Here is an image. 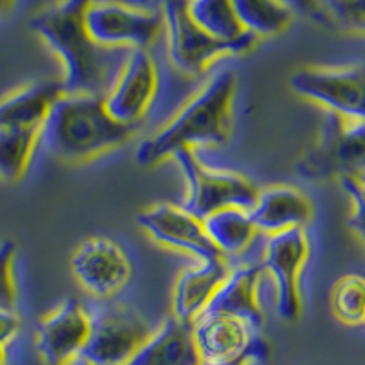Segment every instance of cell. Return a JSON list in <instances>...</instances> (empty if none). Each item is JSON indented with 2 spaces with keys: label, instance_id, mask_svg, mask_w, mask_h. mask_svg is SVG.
Returning <instances> with one entry per match:
<instances>
[{
  "label": "cell",
  "instance_id": "obj_1",
  "mask_svg": "<svg viewBox=\"0 0 365 365\" xmlns=\"http://www.w3.org/2000/svg\"><path fill=\"white\" fill-rule=\"evenodd\" d=\"M236 93V71L217 70L158 133L141 143L135 161L141 166H155L174 158L179 150L221 146L230 141Z\"/></svg>",
  "mask_w": 365,
  "mask_h": 365
},
{
  "label": "cell",
  "instance_id": "obj_2",
  "mask_svg": "<svg viewBox=\"0 0 365 365\" xmlns=\"http://www.w3.org/2000/svg\"><path fill=\"white\" fill-rule=\"evenodd\" d=\"M135 132L112 119L103 93H63L42 125L41 143L61 161L86 163L126 145Z\"/></svg>",
  "mask_w": 365,
  "mask_h": 365
},
{
  "label": "cell",
  "instance_id": "obj_3",
  "mask_svg": "<svg viewBox=\"0 0 365 365\" xmlns=\"http://www.w3.org/2000/svg\"><path fill=\"white\" fill-rule=\"evenodd\" d=\"M91 0H58L31 19L29 26L63 64L64 93H103L112 55L91 41L84 11Z\"/></svg>",
  "mask_w": 365,
  "mask_h": 365
},
{
  "label": "cell",
  "instance_id": "obj_4",
  "mask_svg": "<svg viewBox=\"0 0 365 365\" xmlns=\"http://www.w3.org/2000/svg\"><path fill=\"white\" fill-rule=\"evenodd\" d=\"M311 181H365V120L327 112L318 139L296 165Z\"/></svg>",
  "mask_w": 365,
  "mask_h": 365
},
{
  "label": "cell",
  "instance_id": "obj_5",
  "mask_svg": "<svg viewBox=\"0 0 365 365\" xmlns=\"http://www.w3.org/2000/svg\"><path fill=\"white\" fill-rule=\"evenodd\" d=\"M175 163L187 182L182 208L203 221L214 212L227 207L252 210L259 188L247 175L234 170L207 166L194 150L185 148L174 154Z\"/></svg>",
  "mask_w": 365,
  "mask_h": 365
},
{
  "label": "cell",
  "instance_id": "obj_6",
  "mask_svg": "<svg viewBox=\"0 0 365 365\" xmlns=\"http://www.w3.org/2000/svg\"><path fill=\"white\" fill-rule=\"evenodd\" d=\"M91 41L106 50H148L165 31L161 9L117 0H91L84 11Z\"/></svg>",
  "mask_w": 365,
  "mask_h": 365
},
{
  "label": "cell",
  "instance_id": "obj_7",
  "mask_svg": "<svg viewBox=\"0 0 365 365\" xmlns=\"http://www.w3.org/2000/svg\"><path fill=\"white\" fill-rule=\"evenodd\" d=\"M289 86L327 112L365 120V64L303 66L291 75Z\"/></svg>",
  "mask_w": 365,
  "mask_h": 365
},
{
  "label": "cell",
  "instance_id": "obj_8",
  "mask_svg": "<svg viewBox=\"0 0 365 365\" xmlns=\"http://www.w3.org/2000/svg\"><path fill=\"white\" fill-rule=\"evenodd\" d=\"M159 6L165 24L168 58L181 73L200 77L217 58L243 55L237 46L210 37L195 24L188 15L187 0H163Z\"/></svg>",
  "mask_w": 365,
  "mask_h": 365
},
{
  "label": "cell",
  "instance_id": "obj_9",
  "mask_svg": "<svg viewBox=\"0 0 365 365\" xmlns=\"http://www.w3.org/2000/svg\"><path fill=\"white\" fill-rule=\"evenodd\" d=\"M311 243L305 228L272 234L265 243L263 272L274 285V307L283 322H296L303 311L302 272L307 265Z\"/></svg>",
  "mask_w": 365,
  "mask_h": 365
},
{
  "label": "cell",
  "instance_id": "obj_10",
  "mask_svg": "<svg viewBox=\"0 0 365 365\" xmlns=\"http://www.w3.org/2000/svg\"><path fill=\"white\" fill-rule=\"evenodd\" d=\"M192 334L201 364L228 365L247 356H269L262 332L225 312H201L192 322Z\"/></svg>",
  "mask_w": 365,
  "mask_h": 365
},
{
  "label": "cell",
  "instance_id": "obj_11",
  "mask_svg": "<svg viewBox=\"0 0 365 365\" xmlns=\"http://www.w3.org/2000/svg\"><path fill=\"white\" fill-rule=\"evenodd\" d=\"M154 332L148 319L128 307H104L91 316L81 358L91 365H125Z\"/></svg>",
  "mask_w": 365,
  "mask_h": 365
},
{
  "label": "cell",
  "instance_id": "obj_12",
  "mask_svg": "<svg viewBox=\"0 0 365 365\" xmlns=\"http://www.w3.org/2000/svg\"><path fill=\"white\" fill-rule=\"evenodd\" d=\"M75 279L88 294L108 299L120 292L132 276V262L120 243L108 236H90L70 259Z\"/></svg>",
  "mask_w": 365,
  "mask_h": 365
},
{
  "label": "cell",
  "instance_id": "obj_13",
  "mask_svg": "<svg viewBox=\"0 0 365 365\" xmlns=\"http://www.w3.org/2000/svg\"><path fill=\"white\" fill-rule=\"evenodd\" d=\"M158 66L148 50L126 51L115 83L104 93L106 112L120 125L137 126L155 99Z\"/></svg>",
  "mask_w": 365,
  "mask_h": 365
},
{
  "label": "cell",
  "instance_id": "obj_14",
  "mask_svg": "<svg viewBox=\"0 0 365 365\" xmlns=\"http://www.w3.org/2000/svg\"><path fill=\"white\" fill-rule=\"evenodd\" d=\"M90 331V312L79 299L68 298L42 316L35 347L46 365H73L86 347Z\"/></svg>",
  "mask_w": 365,
  "mask_h": 365
},
{
  "label": "cell",
  "instance_id": "obj_15",
  "mask_svg": "<svg viewBox=\"0 0 365 365\" xmlns=\"http://www.w3.org/2000/svg\"><path fill=\"white\" fill-rule=\"evenodd\" d=\"M137 223L155 243L170 250L190 254L197 262L221 257L205 232L203 221L182 207L170 203L152 205L137 216Z\"/></svg>",
  "mask_w": 365,
  "mask_h": 365
},
{
  "label": "cell",
  "instance_id": "obj_16",
  "mask_svg": "<svg viewBox=\"0 0 365 365\" xmlns=\"http://www.w3.org/2000/svg\"><path fill=\"white\" fill-rule=\"evenodd\" d=\"M265 278L262 265H237L230 269L205 311L225 312L243 319L262 332L265 312L262 307V283ZM203 311V312H205Z\"/></svg>",
  "mask_w": 365,
  "mask_h": 365
},
{
  "label": "cell",
  "instance_id": "obj_17",
  "mask_svg": "<svg viewBox=\"0 0 365 365\" xmlns=\"http://www.w3.org/2000/svg\"><path fill=\"white\" fill-rule=\"evenodd\" d=\"M250 216L257 232L272 236L292 228H305L314 217V207L299 188L291 185H272L259 188Z\"/></svg>",
  "mask_w": 365,
  "mask_h": 365
},
{
  "label": "cell",
  "instance_id": "obj_18",
  "mask_svg": "<svg viewBox=\"0 0 365 365\" xmlns=\"http://www.w3.org/2000/svg\"><path fill=\"white\" fill-rule=\"evenodd\" d=\"M230 269L227 257L221 256L197 262V265L182 270L172 291V316L192 324L208 307Z\"/></svg>",
  "mask_w": 365,
  "mask_h": 365
},
{
  "label": "cell",
  "instance_id": "obj_19",
  "mask_svg": "<svg viewBox=\"0 0 365 365\" xmlns=\"http://www.w3.org/2000/svg\"><path fill=\"white\" fill-rule=\"evenodd\" d=\"M125 365H201L192 324L166 318Z\"/></svg>",
  "mask_w": 365,
  "mask_h": 365
},
{
  "label": "cell",
  "instance_id": "obj_20",
  "mask_svg": "<svg viewBox=\"0 0 365 365\" xmlns=\"http://www.w3.org/2000/svg\"><path fill=\"white\" fill-rule=\"evenodd\" d=\"M63 93L61 81H41L11 91L0 99V128H42Z\"/></svg>",
  "mask_w": 365,
  "mask_h": 365
},
{
  "label": "cell",
  "instance_id": "obj_21",
  "mask_svg": "<svg viewBox=\"0 0 365 365\" xmlns=\"http://www.w3.org/2000/svg\"><path fill=\"white\" fill-rule=\"evenodd\" d=\"M192 21L221 42L237 46L243 55L254 50L257 38L241 28L230 0H187Z\"/></svg>",
  "mask_w": 365,
  "mask_h": 365
},
{
  "label": "cell",
  "instance_id": "obj_22",
  "mask_svg": "<svg viewBox=\"0 0 365 365\" xmlns=\"http://www.w3.org/2000/svg\"><path fill=\"white\" fill-rule=\"evenodd\" d=\"M203 227L208 240L227 259L245 252L257 234L250 210L240 207H227L214 212L205 217Z\"/></svg>",
  "mask_w": 365,
  "mask_h": 365
},
{
  "label": "cell",
  "instance_id": "obj_23",
  "mask_svg": "<svg viewBox=\"0 0 365 365\" xmlns=\"http://www.w3.org/2000/svg\"><path fill=\"white\" fill-rule=\"evenodd\" d=\"M241 28L256 38L274 37L291 26L294 13L279 0H230Z\"/></svg>",
  "mask_w": 365,
  "mask_h": 365
},
{
  "label": "cell",
  "instance_id": "obj_24",
  "mask_svg": "<svg viewBox=\"0 0 365 365\" xmlns=\"http://www.w3.org/2000/svg\"><path fill=\"white\" fill-rule=\"evenodd\" d=\"M42 128H0V179L15 182L24 178Z\"/></svg>",
  "mask_w": 365,
  "mask_h": 365
},
{
  "label": "cell",
  "instance_id": "obj_25",
  "mask_svg": "<svg viewBox=\"0 0 365 365\" xmlns=\"http://www.w3.org/2000/svg\"><path fill=\"white\" fill-rule=\"evenodd\" d=\"M332 314L345 325H361L365 316V278L345 274L334 283L331 292Z\"/></svg>",
  "mask_w": 365,
  "mask_h": 365
},
{
  "label": "cell",
  "instance_id": "obj_26",
  "mask_svg": "<svg viewBox=\"0 0 365 365\" xmlns=\"http://www.w3.org/2000/svg\"><path fill=\"white\" fill-rule=\"evenodd\" d=\"M331 26L365 35V0H316Z\"/></svg>",
  "mask_w": 365,
  "mask_h": 365
},
{
  "label": "cell",
  "instance_id": "obj_27",
  "mask_svg": "<svg viewBox=\"0 0 365 365\" xmlns=\"http://www.w3.org/2000/svg\"><path fill=\"white\" fill-rule=\"evenodd\" d=\"M15 256L17 245L8 240L0 243V309L15 311L17 309V283H15Z\"/></svg>",
  "mask_w": 365,
  "mask_h": 365
},
{
  "label": "cell",
  "instance_id": "obj_28",
  "mask_svg": "<svg viewBox=\"0 0 365 365\" xmlns=\"http://www.w3.org/2000/svg\"><path fill=\"white\" fill-rule=\"evenodd\" d=\"M340 185L353 201V210H351V216H349V227L360 237L361 245L365 247V181L340 179Z\"/></svg>",
  "mask_w": 365,
  "mask_h": 365
},
{
  "label": "cell",
  "instance_id": "obj_29",
  "mask_svg": "<svg viewBox=\"0 0 365 365\" xmlns=\"http://www.w3.org/2000/svg\"><path fill=\"white\" fill-rule=\"evenodd\" d=\"M285 8L291 9L294 15H303V17L311 19L312 22L319 26H325V28H332L329 19L325 17L324 11L319 9L318 2L316 0H279Z\"/></svg>",
  "mask_w": 365,
  "mask_h": 365
},
{
  "label": "cell",
  "instance_id": "obj_30",
  "mask_svg": "<svg viewBox=\"0 0 365 365\" xmlns=\"http://www.w3.org/2000/svg\"><path fill=\"white\" fill-rule=\"evenodd\" d=\"M21 331V319L17 312L8 311V309H0V345L8 347L9 341L17 336Z\"/></svg>",
  "mask_w": 365,
  "mask_h": 365
},
{
  "label": "cell",
  "instance_id": "obj_31",
  "mask_svg": "<svg viewBox=\"0 0 365 365\" xmlns=\"http://www.w3.org/2000/svg\"><path fill=\"white\" fill-rule=\"evenodd\" d=\"M262 361H265V358L263 356H247L243 358V360L236 361V364H228V365H259ZM201 365H208V364H201Z\"/></svg>",
  "mask_w": 365,
  "mask_h": 365
},
{
  "label": "cell",
  "instance_id": "obj_32",
  "mask_svg": "<svg viewBox=\"0 0 365 365\" xmlns=\"http://www.w3.org/2000/svg\"><path fill=\"white\" fill-rule=\"evenodd\" d=\"M15 4H17V0H0V19L6 17Z\"/></svg>",
  "mask_w": 365,
  "mask_h": 365
},
{
  "label": "cell",
  "instance_id": "obj_33",
  "mask_svg": "<svg viewBox=\"0 0 365 365\" xmlns=\"http://www.w3.org/2000/svg\"><path fill=\"white\" fill-rule=\"evenodd\" d=\"M126 4L137 6V8H154V0H125Z\"/></svg>",
  "mask_w": 365,
  "mask_h": 365
},
{
  "label": "cell",
  "instance_id": "obj_34",
  "mask_svg": "<svg viewBox=\"0 0 365 365\" xmlns=\"http://www.w3.org/2000/svg\"><path fill=\"white\" fill-rule=\"evenodd\" d=\"M0 365H8V347L0 345Z\"/></svg>",
  "mask_w": 365,
  "mask_h": 365
},
{
  "label": "cell",
  "instance_id": "obj_35",
  "mask_svg": "<svg viewBox=\"0 0 365 365\" xmlns=\"http://www.w3.org/2000/svg\"><path fill=\"white\" fill-rule=\"evenodd\" d=\"M73 365H91V364H88V361H86V360H83V358H79V360L75 361V364H73Z\"/></svg>",
  "mask_w": 365,
  "mask_h": 365
},
{
  "label": "cell",
  "instance_id": "obj_36",
  "mask_svg": "<svg viewBox=\"0 0 365 365\" xmlns=\"http://www.w3.org/2000/svg\"><path fill=\"white\" fill-rule=\"evenodd\" d=\"M161 2H163V0H154V4H155V6H159V4H161Z\"/></svg>",
  "mask_w": 365,
  "mask_h": 365
},
{
  "label": "cell",
  "instance_id": "obj_37",
  "mask_svg": "<svg viewBox=\"0 0 365 365\" xmlns=\"http://www.w3.org/2000/svg\"><path fill=\"white\" fill-rule=\"evenodd\" d=\"M361 325H365V316H364V322H361Z\"/></svg>",
  "mask_w": 365,
  "mask_h": 365
}]
</instances>
